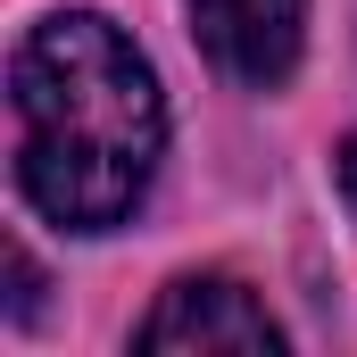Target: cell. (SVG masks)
Segmentation results:
<instances>
[{
	"mask_svg": "<svg viewBox=\"0 0 357 357\" xmlns=\"http://www.w3.org/2000/svg\"><path fill=\"white\" fill-rule=\"evenodd\" d=\"M8 91L25 199L67 233L125 225L167 150V100L150 59L108 17H42L17 42Z\"/></svg>",
	"mask_w": 357,
	"mask_h": 357,
	"instance_id": "1",
	"label": "cell"
},
{
	"mask_svg": "<svg viewBox=\"0 0 357 357\" xmlns=\"http://www.w3.org/2000/svg\"><path fill=\"white\" fill-rule=\"evenodd\" d=\"M191 25L208 42V59L250 91H274L299 67V33H307V0H191Z\"/></svg>",
	"mask_w": 357,
	"mask_h": 357,
	"instance_id": "2",
	"label": "cell"
},
{
	"mask_svg": "<svg viewBox=\"0 0 357 357\" xmlns=\"http://www.w3.org/2000/svg\"><path fill=\"white\" fill-rule=\"evenodd\" d=\"M142 349H282V324H274L241 282L191 274V282H175V291L150 307Z\"/></svg>",
	"mask_w": 357,
	"mask_h": 357,
	"instance_id": "3",
	"label": "cell"
},
{
	"mask_svg": "<svg viewBox=\"0 0 357 357\" xmlns=\"http://www.w3.org/2000/svg\"><path fill=\"white\" fill-rule=\"evenodd\" d=\"M341 199H349V216H357V133L341 142Z\"/></svg>",
	"mask_w": 357,
	"mask_h": 357,
	"instance_id": "4",
	"label": "cell"
}]
</instances>
